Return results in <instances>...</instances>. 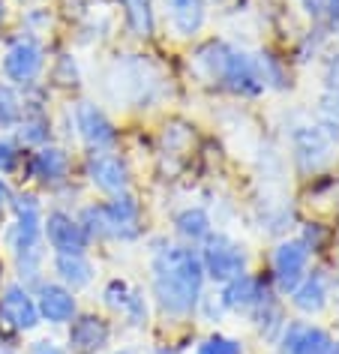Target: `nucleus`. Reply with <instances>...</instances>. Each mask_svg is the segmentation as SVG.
I'll return each mask as SVG.
<instances>
[{"instance_id": "f03ea898", "label": "nucleus", "mask_w": 339, "mask_h": 354, "mask_svg": "<svg viewBox=\"0 0 339 354\" xmlns=\"http://www.w3.org/2000/svg\"><path fill=\"white\" fill-rule=\"evenodd\" d=\"M190 66L204 84H210L219 93L235 96V100H258L267 93L258 55L222 37L201 39L190 55Z\"/></svg>"}, {"instance_id": "a878e982", "label": "nucleus", "mask_w": 339, "mask_h": 354, "mask_svg": "<svg viewBox=\"0 0 339 354\" xmlns=\"http://www.w3.org/2000/svg\"><path fill=\"white\" fill-rule=\"evenodd\" d=\"M258 60H262V73H264L267 91H291L294 82H291L288 60L280 57V55H273V51H262Z\"/></svg>"}, {"instance_id": "7ed1b4c3", "label": "nucleus", "mask_w": 339, "mask_h": 354, "mask_svg": "<svg viewBox=\"0 0 339 354\" xmlns=\"http://www.w3.org/2000/svg\"><path fill=\"white\" fill-rule=\"evenodd\" d=\"M75 216L93 243H136L145 234V205L132 189L82 205Z\"/></svg>"}, {"instance_id": "4be33fe9", "label": "nucleus", "mask_w": 339, "mask_h": 354, "mask_svg": "<svg viewBox=\"0 0 339 354\" xmlns=\"http://www.w3.org/2000/svg\"><path fill=\"white\" fill-rule=\"evenodd\" d=\"M213 228L217 225H213L210 210L201 205H186L172 219V232L177 237V243H186V246H201L213 234Z\"/></svg>"}, {"instance_id": "4c0bfd02", "label": "nucleus", "mask_w": 339, "mask_h": 354, "mask_svg": "<svg viewBox=\"0 0 339 354\" xmlns=\"http://www.w3.org/2000/svg\"><path fill=\"white\" fill-rule=\"evenodd\" d=\"M6 282V264H3V259H0V286Z\"/></svg>"}, {"instance_id": "9b49d317", "label": "nucleus", "mask_w": 339, "mask_h": 354, "mask_svg": "<svg viewBox=\"0 0 339 354\" xmlns=\"http://www.w3.org/2000/svg\"><path fill=\"white\" fill-rule=\"evenodd\" d=\"M312 259H315V255L309 252V246L303 243L297 234H285L273 243L271 270H267V277H271V282L276 286V291H280L282 297H288L291 291L297 288V282L309 273Z\"/></svg>"}, {"instance_id": "1a4fd4ad", "label": "nucleus", "mask_w": 339, "mask_h": 354, "mask_svg": "<svg viewBox=\"0 0 339 354\" xmlns=\"http://www.w3.org/2000/svg\"><path fill=\"white\" fill-rule=\"evenodd\" d=\"M102 306L109 309L114 318H120L123 327L129 330H145L150 324V315H154V304H150L147 291L129 282L127 277H111L100 291Z\"/></svg>"}, {"instance_id": "0eeeda50", "label": "nucleus", "mask_w": 339, "mask_h": 354, "mask_svg": "<svg viewBox=\"0 0 339 354\" xmlns=\"http://www.w3.org/2000/svg\"><path fill=\"white\" fill-rule=\"evenodd\" d=\"M199 255L210 286H226V282L237 279L240 273H246L249 264H253L246 243H240L237 237L219 232V228H213V234L199 246Z\"/></svg>"}, {"instance_id": "e433bc0d", "label": "nucleus", "mask_w": 339, "mask_h": 354, "mask_svg": "<svg viewBox=\"0 0 339 354\" xmlns=\"http://www.w3.org/2000/svg\"><path fill=\"white\" fill-rule=\"evenodd\" d=\"M156 354H181L177 348H168V345H163V348H156Z\"/></svg>"}, {"instance_id": "79ce46f5", "label": "nucleus", "mask_w": 339, "mask_h": 354, "mask_svg": "<svg viewBox=\"0 0 339 354\" xmlns=\"http://www.w3.org/2000/svg\"><path fill=\"white\" fill-rule=\"evenodd\" d=\"M336 241H339V237H336Z\"/></svg>"}, {"instance_id": "2eb2a0df", "label": "nucleus", "mask_w": 339, "mask_h": 354, "mask_svg": "<svg viewBox=\"0 0 339 354\" xmlns=\"http://www.w3.org/2000/svg\"><path fill=\"white\" fill-rule=\"evenodd\" d=\"M42 234H46V246L48 252H64V255H75V252H91L93 241L87 237L84 225L78 223V216L66 207H51L46 210L42 219Z\"/></svg>"}, {"instance_id": "7c9ffc66", "label": "nucleus", "mask_w": 339, "mask_h": 354, "mask_svg": "<svg viewBox=\"0 0 339 354\" xmlns=\"http://www.w3.org/2000/svg\"><path fill=\"white\" fill-rule=\"evenodd\" d=\"M24 354H73L66 342L55 339V336H37L24 345Z\"/></svg>"}, {"instance_id": "cd10ccee", "label": "nucleus", "mask_w": 339, "mask_h": 354, "mask_svg": "<svg viewBox=\"0 0 339 354\" xmlns=\"http://www.w3.org/2000/svg\"><path fill=\"white\" fill-rule=\"evenodd\" d=\"M195 315H199L204 324H210V327H217V324H222V322L228 318V309H226V304H222L217 286H208V288H204L199 306H195Z\"/></svg>"}, {"instance_id": "423d86ee", "label": "nucleus", "mask_w": 339, "mask_h": 354, "mask_svg": "<svg viewBox=\"0 0 339 354\" xmlns=\"http://www.w3.org/2000/svg\"><path fill=\"white\" fill-rule=\"evenodd\" d=\"M48 69V55L39 37L33 33H15L6 39L3 51H0V75L12 87H33L42 82Z\"/></svg>"}, {"instance_id": "412c9836", "label": "nucleus", "mask_w": 339, "mask_h": 354, "mask_svg": "<svg viewBox=\"0 0 339 354\" xmlns=\"http://www.w3.org/2000/svg\"><path fill=\"white\" fill-rule=\"evenodd\" d=\"M48 270L51 279H57L60 286L73 288L75 295H82L96 282V261L91 259V252H75V255H64V252H51L48 259Z\"/></svg>"}, {"instance_id": "f8f14e48", "label": "nucleus", "mask_w": 339, "mask_h": 354, "mask_svg": "<svg viewBox=\"0 0 339 354\" xmlns=\"http://www.w3.org/2000/svg\"><path fill=\"white\" fill-rule=\"evenodd\" d=\"M87 187L96 189L102 198L120 196V192L132 189V168L129 159L118 150H91L82 162Z\"/></svg>"}, {"instance_id": "4468645a", "label": "nucleus", "mask_w": 339, "mask_h": 354, "mask_svg": "<svg viewBox=\"0 0 339 354\" xmlns=\"http://www.w3.org/2000/svg\"><path fill=\"white\" fill-rule=\"evenodd\" d=\"M276 354H339V336L312 318H288L273 342Z\"/></svg>"}, {"instance_id": "72a5a7b5", "label": "nucleus", "mask_w": 339, "mask_h": 354, "mask_svg": "<svg viewBox=\"0 0 339 354\" xmlns=\"http://www.w3.org/2000/svg\"><path fill=\"white\" fill-rule=\"evenodd\" d=\"M12 183H10V177H0V216L10 210V201H12Z\"/></svg>"}, {"instance_id": "39448f33", "label": "nucleus", "mask_w": 339, "mask_h": 354, "mask_svg": "<svg viewBox=\"0 0 339 354\" xmlns=\"http://www.w3.org/2000/svg\"><path fill=\"white\" fill-rule=\"evenodd\" d=\"M10 223L3 225V246L12 255H24L46 246V234H42V219H46V201L33 189H15L10 201Z\"/></svg>"}, {"instance_id": "393cba45", "label": "nucleus", "mask_w": 339, "mask_h": 354, "mask_svg": "<svg viewBox=\"0 0 339 354\" xmlns=\"http://www.w3.org/2000/svg\"><path fill=\"white\" fill-rule=\"evenodd\" d=\"M300 12L312 28L339 33V0H300Z\"/></svg>"}, {"instance_id": "ddd939ff", "label": "nucleus", "mask_w": 339, "mask_h": 354, "mask_svg": "<svg viewBox=\"0 0 339 354\" xmlns=\"http://www.w3.org/2000/svg\"><path fill=\"white\" fill-rule=\"evenodd\" d=\"M0 327L12 336H28L42 327L39 306L30 286H24L19 279L0 286Z\"/></svg>"}, {"instance_id": "2f4dec72", "label": "nucleus", "mask_w": 339, "mask_h": 354, "mask_svg": "<svg viewBox=\"0 0 339 354\" xmlns=\"http://www.w3.org/2000/svg\"><path fill=\"white\" fill-rule=\"evenodd\" d=\"M318 118L339 123V93L336 91H324L318 100Z\"/></svg>"}, {"instance_id": "c85d7f7f", "label": "nucleus", "mask_w": 339, "mask_h": 354, "mask_svg": "<svg viewBox=\"0 0 339 354\" xmlns=\"http://www.w3.org/2000/svg\"><path fill=\"white\" fill-rule=\"evenodd\" d=\"M24 150L19 141H15V136L10 132H0V177H10L15 171H21V162H24Z\"/></svg>"}, {"instance_id": "473e14b6", "label": "nucleus", "mask_w": 339, "mask_h": 354, "mask_svg": "<svg viewBox=\"0 0 339 354\" xmlns=\"http://www.w3.org/2000/svg\"><path fill=\"white\" fill-rule=\"evenodd\" d=\"M324 91H336L339 93V48L327 57V66H324Z\"/></svg>"}, {"instance_id": "58836bf2", "label": "nucleus", "mask_w": 339, "mask_h": 354, "mask_svg": "<svg viewBox=\"0 0 339 354\" xmlns=\"http://www.w3.org/2000/svg\"><path fill=\"white\" fill-rule=\"evenodd\" d=\"M109 354H138L136 348H114V351H109Z\"/></svg>"}, {"instance_id": "a211bd4d", "label": "nucleus", "mask_w": 339, "mask_h": 354, "mask_svg": "<svg viewBox=\"0 0 339 354\" xmlns=\"http://www.w3.org/2000/svg\"><path fill=\"white\" fill-rule=\"evenodd\" d=\"M219 288V297L222 304H226L228 315H240V318H249V313L262 304V297L267 295V291H273L276 286L271 282V277L267 273H240L237 279L226 282V286H217Z\"/></svg>"}, {"instance_id": "ea45409f", "label": "nucleus", "mask_w": 339, "mask_h": 354, "mask_svg": "<svg viewBox=\"0 0 339 354\" xmlns=\"http://www.w3.org/2000/svg\"><path fill=\"white\" fill-rule=\"evenodd\" d=\"M0 354H12V348H10V345H3V342H0Z\"/></svg>"}, {"instance_id": "f704fd0d", "label": "nucleus", "mask_w": 339, "mask_h": 354, "mask_svg": "<svg viewBox=\"0 0 339 354\" xmlns=\"http://www.w3.org/2000/svg\"><path fill=\"white\" fill-rule=\"evenodd\" d=\"M330 306H333L336 315H339V273H333V295H330Z\"/></svg>"}, {"instance_id": "6ab92c4d", "label": "nucleus", "mask_w": 339, "mask_h": 354, "mask_svg": "<svg viewBox=\"0 0 339 354\" xmlns=\"http://www.w3.org/2000/svg\"><path fill=\"white\" fill-rule=\"evenodd\" d=\"M208 0H163V19L174 39L192 42L208 28Z\"/></svg>"}, {"instance_id": "a19ab883", "label": "nucleus", "mask_w": 339, "mask_h": 354, "mask_svg": "<svg viewBox=\"0 0 339 354\" xmlns=\"http://www.w3.org/2000/svg\"><path fill=\"white\" fill-rule=\"evenodd\" d=\"M208 3H226V0H208Z\"/></svg>"}, {"instance_id": "bb28decb", "label": "nucleus", "mask_w": 339, "mask_h": 354, "mask_svg": "<svg viewBox=\"0 0 339 354\" xmlns=\"http://www.w3.org/2000/svg\"><path fill=\"white\" fill-rule=\"evenodd\" d=\"M192 354H246L244 342L231 333H222V330H210L208 336H201L199 345H195Z\"/></svg>"}, {"instance_id": "f257e3e1", "label": "nucleus", "mask_w": 339, "mask_h": 354, "mask_svg": "<svg viewBox=\"0 0 339 354\" xmlns=\"http://www.w3.org/2000/svg\"><path fill=\"white\" fill-rule=\"evenodd\" d=\"M147 273V297L159 318L172 324L195 318V306H199L204 288L210 286L201 268L199 246H186L177 241L159 243L156 250H150Z\"/></svg>"}, {"instance_id": "c756f323", "label": "nucleus", "mask_w": 339, "mask_h": 354, "mask_svg": "<svg viewBox=\"0 0 339 354\" xmlns=\"http://www.w3.org/2000/svg\"><path fill=\"white\" fill-rule=\"evenodd\" d=\"M297 237L309 246V252H312V255H321V252H324L327 246H330V241H333V232H330L324 223H318V219H309V223H303V225H300Z\"/></svg>"}, {"instance_id": "6e6552de", "label": "nucleus", "mask_w": 339, "mask_h": 354, "mask_svg": "<svg viewBox=\"0 0 339 354\" xmlns=\"http://www.w3.org/2000/svg\"><path fill=\"white\" fill-rule=\"evenodd\" d=\"M69 123L73 136L82 141L84 150H118L120 147V129L111 120V114L93 100H78L69 109Z\"/></svg>"}, {"instance_id": "dca6fc26", "label": "nucleus", "mask_w": 339, "mask_h": 354, "mask_svg": "<svg viewBox=\"0 0 339 354\" xmlns=\"http://www.w3.org/2000/svg\"><path fill=\"white\" fill-rule=\"evenodd\" d=\"M330 295H333V273L321 264H312L297 288L285 297V304L297 313V318H318L330 309Z\"/></svg>"}, {"instance_id": "c9c22d12", "label": "nucleus", "mask_w": 339, "mask_h": 354, "mask_svg": "<svg viewBox=\"0 0 339 354\" xmlns=\"http://www.w3.org/2000/svg\"><path fill=\"white\" fill-rule=\"evenodd\" d=\"M6 21H10V6H6V0H0V33H3Z\"/></svg>"}, {"instance_id": "9d476101", "label": "nucleus", "mask_w": 339, "mask_h": 354, "mask_svg": "<svg viewBox=\"0 0 339 354\" xmlns=\"http://www.w3.org/2000/svg\"><path fill=\"white\" fill-rule=\"evenodd\" d=\"M24 180H30L33 187L60 192L66 183H73V153L64 145H42L24 153L21 162Z\"/></svg>"}, {"instance_id": "f3484780", "label": "nucleus", "mask_w": 339, "mask_h": 354, "mask_svg": "<svg viewBox=\"0 0 339 354\" xmlns=\"http://www.w3.org/2000/svg\"><path fill=\"white\" fill-rule=\"evenodd\" d=\"M33 297H37L42 324H48V327H66L78 313H82V304H78L75 291L60 286V282L51 279V277H46L37 288H33Z\"/></svg>"}, {"instance_id": "20e7f679", "label": "nucleus", "mask_w": 339, "mask_h": 354, "mask_svg": "<svg viewBox=\"0 0 339 354\" xmlns=\"http://www.w3.org/2000/svg\"><path fill=\"white\" fill-rule=\"evenodd\" d=\"M288 150H291V162L303 177H315L324 174L336 159L339 150V123L333 120H309L297 123L288 132Z\"/></svg>"}, {"instance_id": "5701e85b", "label": "nucleus", "mask_w": 339, "mask_h": 354, "mask_svg": "<svg viewBox=\"0 0 339 354\" xmlns=\"http://www.w3.org/2000/svg\"><path fill=\"white\" fill-rule=\"evenodd\" d=\"M123 24H127L129 37L138 42H150L159 33V12L156 0H118Z\"/></svg>"}, {"instance_id": "b1692460", "label": "nucleus", "mask_w": 339, "mask_h": 354, "mask_svg": "<svg viewBox=\"0 0 339 354\" xmlns=\"http://www.w3.org/2000/svg\"><path fill=\"white\" fill-rule=\"evenodd\" d=\"M24 118V91L0 82V132H12Z\"/></svg>"}, {"instance_id": "aec40b11", "label": "nucleus", "mask_w": 339, "mask_h": 354, "mask_svg": "<svg viewBox=\"0 0 339 354\" xmlns=\"http://www.w3.org/2000/svg\"><path fill=\"white\" fill-rule=\"evenodd\" d=\"M111 342V322L100 313H78L66 324V345L73 354H102Z\"/></svg>"}]
</instances>
